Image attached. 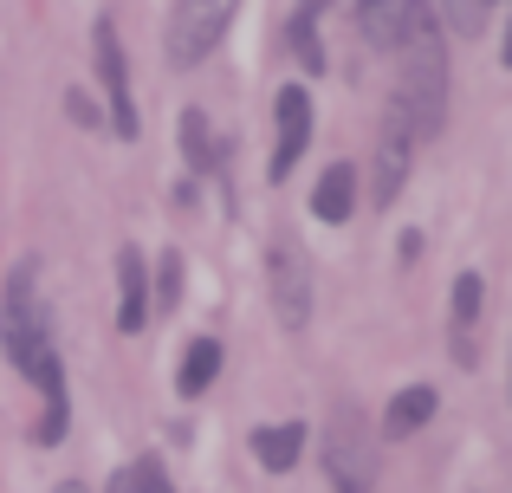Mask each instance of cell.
<instances>
[{
	"label": "cell",
	"mask_w": 512,
	"mask_h": 493,
	"mask_svg": "<svg viewBox=\"0 0 512 493\" xmlns=\"http://www.w3.org/2000/svg\"><path fill=\"white\" fill-rule=\"evenodd\" d=\"M396 104L409 111L415 137H435L448 124V39L435 26V7H415V26L402 39V91Z\"/></svg>",
	"instance_id": "6da1fadb"
},
{
	"label": "cell",
	"mask_w": 512,
	"mask_h": 493,
	"mask_svg": "<svg viewBox=\"0 0 512 493\" xmlns=\"http://www.w3.org/2000/svg\"><path fill=\"white\" fill-rule=\"evenodd\" d=\"M325 474L338 493H370L376 474H383V435L376 422L363 416L357 403L331 409V429H325Z\"/></svg>",
	"instance_id": "7a4b0ae2"
},
{
	"label": "cell",
	"mask_w": 512,
	"mask_h": 493,
	"mask_svg": "<svg viewBox=\"0 0 512 493\" xmlns=\"http://www.w3.org/2000/svg\"><path fill=\"white\" fill-rule=\"evenodd\" d=\"M33 273L39 266L20 260L7 273V292H0V351H7L20 370H33L39 357L52 351V312H46V299H39Z\"/></svg>",
	"instance_id": "3957f363"
},
{
	"label": "cell",
	"mask_w": 512,
	"mask_h": 493,
	"mask_svg": "<svg viewBox=\"0 0 512 493\" xmlns=\"http://www.w3.org/2000/svg\"><path fill=\"white\" fill-rule=\"evenodd\" d=\"M266 292H273V312L286 331L312 325V260L292 234H273L266 241Z\"/></svg>",
	"instance_id": "277c9868"
},
{
	"label": "cell",
	"mask_w": 512,
	"mask_h": 493,
	"mask_svg": "<svg viewBox=\"0 0 512 493\" xmlns=\"http://www.w3.org/2000/svg\"><path fill=\"white\" fill-rule=\"evenodd\" d=\"M415 124H409V111H402L396 98H389V111H383V130H376V176H370V208H396V195H402V182H409V169H415Z\"/></svg>",
	"instance_id": "5b68a950"
},
{
	"label": "cell",
	"mask_w": 512,
	"mask_h": 493,
	"mask_svg": "<svg viewBox=\"0 0 512 493\" xmlns=\"http://www.w3.org/2000/svg\"><path fill=\"white\" fill-rule=\"evenodd\" d=\"M91 59H98V85H104V117H111L117 137H137V98H130V59H124V39H117L111 20L91 26Z\"/></svg>",
	"instance_id": "8992f818"
},
{
	"label": "cell",
	"mask_w": 512,
	"mask_h": 493,
	"mask_svg": "<svg viewBox=\"0 0 512 493\" xmlns=\"http://www.w3.org/2000/svg\"><path fill=\"white\" fill-rule=\"evenodd\" d=\"M234 26V0H208V7H195V0H182V7L169 13V65L175 72H188V65H201L214 46H221V33Z\"/></svg>",
	"instance_id": "52a82bcc"
},
{
	"label": "cell",
	"mask_w": 512,
	"mask_h": 493,
	"mask_svg": "<svg viewBox=\"0 0 512 493\" xmlns=\"http://www.w3.org/2000/svg\"><path fill=\"white\" fill-rule=\"evenodd\" d=\"M273 117H279V143H273V169H266V176L286 182L292 169H299L305 143H312V117H318V111H312V91H305V85H279Z\"/></svg>",
	"instance_id": "ba28073f"
},
{
	"label": "cell",
	"mask_w": 512,
	"mask_h": 493,
	"mask_svg": "<svg viewBox=\"0 0 512 493\" xmlns=\"http://www.w3.org/2000/svg\"><path fill=\"white\" fill-rule=\"evenodd\" d=\"M33 390L46 396V416H39V429H33V442L39 448H59L65 442V429H72V396H65V364H59V351H46L33 370Z\"/></svg>",
	"instance_id": "9c48e42d"
},
{
	"label": "cell",
	"mask_w": 512,
	"mask_h": 493,
	"mask_svg": "<svg viewBox=\"0 0 512 493\" xmlns=\"http://www.w3.org/2000/svg\"><path fill=\"white\" fill-rule=\"evenodd\" d=\"M480 305H487L480 273H461V279H454V299H448V351L461 357V364L480 357Z\"/></svg>",
	"instance_id": "30bf717a"
},
{
	"label": "cell",
	"mask_w": 512,
	"mask_h": 493,
	"mask_svg": "<svg viewBox=\"0 0 512 493\" xmlns=\"http://www.w3.org/2000/svg\"><path fill=\"white\" fill-rule=\"evenodd\" d=\"M143 325H150V266L137 247H124L117 253V331L137 338Z\"/></svg>",
	"instance_id": "8fae6325"
},
{
	"label": "cell",
	"mask_w": 512,
	"mask_h": 493,
	"mask_svg": "<svg viewBox=\"0 0 512 493\" xmlns=\"http://www.w3.org/2000/svg\"><path fill=\"white\" fill-rule=\"evenodd\" d=\"M415 7L422 0H357V26L370 46H402L415 26Z\"/></svg>",
	"instance_id": "7c38bea8"
},
{
	"label": "cell",
	"mask_w": 512,
	"mask_h": 493,
	"mask_svg": "<svg viewBox=\"0 0 512 493\" xmlns=\"http://www.w3.org/2000/svg\"><path fill=\"white\" fill-rule=\"evenodd\" d=\"M312 215L331 221V228H344L350 215H357V163H331L325 176H318L312 189Z\"/></svg>",
	"instance_id": "4fadbf2b"
},
{
	"label": "cell",
	"mask_w": 512,
	"mask_h": 493,
	"mask_svg": "<svg viewBox=\"0 0 512 493\" xmlns=\"http://www.w3.org/2000/svg\"><path fill=\"white\" fill-rule=\"evenodd\" d=\"M299 448H305V422H266V429H253V461L266 474H292Z\"/></svg>",
	"instance_id": "5bb4252c"
},
{
	"label": "cell",
	"mask_w": 512,
	"mask_h": 493,
	"mask_svg": "<svg viewBox=\"0 0 512 493\" xmlns=\"http://www.w3.org/2000/svg\"><path fill=\"white\" fill-rule=\"evenodd\" d=\"M435 409H441V396L428 390V383L396 390V396H389V409H383V429H376V435H415V429H428V422H435Z\"/></svg>",
	"instance_id": "9a60e30c"
},
{
	"label": "cell",
	"mask_w": 512,
	"mask_h": 493,
	"mask_svg": "<svg viewBox=\"0 0 512 493\" xmlns=\"http://www.w3.org/2000/svg\"><path fill=\"white\" fill-rule=\"evenodd\" d=\"M214 377H221V338H195V344L182 351V370H175V390H182V396H201Z\"/></svg>",
	"instance_id": "2e32d148"
},
{
	"label": "cell",
	"mask_w": 512,
	"mask_h": 493,
	"mask_svg": "<svg viewBox=\"0 0 512 493\" xmlns=\"http://www.w3.org/2000/svg\"><path fill=\"white\" fill-rule=\"evenodd\" d=\"M182 156H188V169H195V176L221 169V143H214L208 111H201V104H188V111H182Z\"/></svg>",
	"instance_id": "e0dca14e"
},
{
	"label": "cell",
	"mask_w": 512,
	"mask_h": 493,
	"mask_svg": "<svg viewBox=\"0 0 512 493\" xmlns=\"http://www.w3.org/2000/svg\"><path fill=\"white\" fill-rule=\"evenodd\" d=\"M318 13H325V7H299V13H292V52L305 59V78L325 72V39H318Z\"/></svg>",
	"instance_id": "ac0fdd59"
},
{
	"label": "cell",
	"mask_w": 512,
	"mask_h": 493,
	"mask_svg": "<svg viewBox=\"0 0 512 493\" xmlns=\"http://www.w3.org/2000/svg\"><path fill=\"white\" fill-rule=\"evenodd\" d=\"M487 0H454V7H435V26L441 33H461V39H474L480 26H487Z\"/></svg>",
	"instance_id": "d6986e66"
},
{
	"label": "cell",
	"mask_w": 512,
	"mask_h": 493,
	"mask_svg": "<svg viewBox=\"0 0 512 493\" xmlns=\"http://www.w3.org/2000/svg\"><path fill=\"white\" fill-rule=\"evenodd\" d=\"M175 299H182V253H163L156 260V299H150V312H175Z\"/></svg>",
	"instance_id": "ffe728a7"
},
{
	"label": "cell",
	"mask_w": 512,
	"mask_h": 493,
	"mask_svg": "<svg viewBox=\"0 0 512 493\" xmlns=\"http://www.w3.org/2000/svg\"><path fill=\"white\" fill-rule=\"evenodd\" d=\"M124 487L130 493H175V481H169V468L156 455H143V461H130L124 468Z\"/></svg>",
	"instance_id": "44dd1931"
},
{
	"label": "cell",
	"mask_w": 512,
	"mask_h": 493,
	"mask_svg": "<svg viewBox=\"0 0 512 493\" xmlns=\"http://www.w3.org/2000/svg\"><path fill=\"white\" fill-rule=\"evenodd\" d=\"M65 111H72L78 124H98V111H91V98H85V91H72V98H65Z\"/></svg>",
	"instance_id": "7402d4cb"
},
{
	"label": "cell",
	"mask_w": 512,
	"mask_h": 493,
	"mask_svg": "<svg viewBox=\"0 0 512 493\" xmlns=\"http://www.w3.org/2000/svg\"><path fill=\"white\" fill-rule=\"evenodd\" d=\"M52 493H91V487H85V481H59Z\"/></svg>",
	"instance_id": "603a6c76"
},
{
	"label": "cell",
	"mask_w": 512,
	"mask_h": 493,
	"mask_svg": "<svg viewBox=\"0 0 512 493\" xmlns=\"http://www.w3.org/2000/svg\"><path fill=\"white\" fill-rule=\"evenodd\" d=\"M104 493H130V487H124V468H117V474H111V487H104Z\"/></svg>",
	"instance_id": "cb8c5ba5"
},
{
	"label": "cell",
	"mask_w": 512,
	"mask_h": 493,
	"mask_svg": "<svg viewBox=\"0 0 512 493\" xmlns=\"http://www.w3.org/2000/svg\"><path fill=\"white\" fill-rule=\"evenodd\" d=\"M500 59L512 65V26H506V39H500Z\"/></svg>",
	"instance_id": "d4e9b609"
}]
</instances>
